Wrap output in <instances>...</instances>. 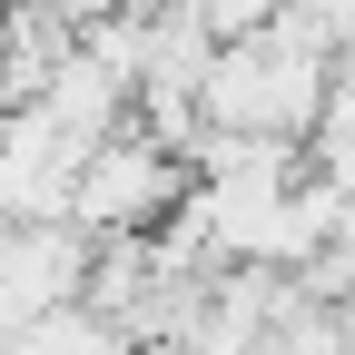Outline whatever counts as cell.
<instances>
[{"instance_id":"obj_1","label":"cell","mask_w":355,"mask_h":355,"mask_svg":"<svg viewBox=\"0 0 355 355\" xmlns=\"http://www.w3.org/2000/svg\"><path fill=\"white\" fill-rule=\"evenodd\" d=\"M178 198H188V158L158 148L148 128H119V139H109V148H89V168H79V207H69V227H79L89 247L168 237Z\"/></svg>"},{"instance_id":"obj_2","label":"cell","mask_w":355,"mask_h":355,"mask_svg":"<svg viewBox=\"0 0 355 355\" xmlns=\"http://www.w3.org/2000/svg\"><path fill=\"white\" fill-rule=\"evenodd\" d=\"M89 277H99V247L79 227H10L0 237V336L89 306Z\"/></svg>"},{"instance_id":"obj_3","label":"cell","mask_w":355,"mask_h":355,"mask_svg":"<svg viewBox=\"0 0 355 355\" xmlns=\"http://www.w3.org/2000/svg\"><path fill=\"white\" fill-rule=\"evenodd\" d=\"M168 0H60V20L89 40V30H109V20H158Z\"/></svg>"}]
</instances>
